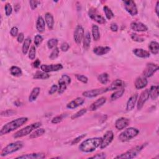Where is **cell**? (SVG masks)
Instances as JSON below:
<instances>
[{
	"instance_id": "6da1fadb",
	"label": "cell",
	"mask_w": 159,
	"mask_h": 159,
	"mask_svg": "<svg viewBox=\"0 0 159 159\" xmlns=\"http://www.w3.org/2000/svg\"><path fill=\"white\" fill-rule=\"evenodd\" d=\"M101 138H95L88 139L83 141L79 146V149L81 152L90 153L95 151L101 143Z\"/></svg>"
},
{
	"instance_id": "7a4b0ae2",
	"label": "cell",
	"mask_w": 159,
	"mask_h": 159,
	"mask_svg": "<svg viewBox=\"0 0 159 159\" xmlns=\"http://www.w3.org/2000/svg\"><path fill=\"white\" fill-rule=\"evenodd\" d=\"M27 120H28V118L25 117L18 118L12 120V121L7 123L3 126L1 130H0V135H3L7 134L13 130H15L16 129L20 128L21 126L26 124Z\"/></svg>"
},
{
	"instance_id": "3957f363",
	"label": "cell",
	"mask_w": 159,
	"mask_h": 159,
	"mask_svg": "<svg viewBox=\"0 0 159 159\" xmlns=\"http://www.w3.org/2000/svg\"><path fill=\"white\" fill-rule=\"evenodd\" d=\"M23 145L24 144L22 141H16L11 143L3 148V149L1 152V156L4 157L15 152H17L21 150L23 147Z\"/></svg>"
},
{
	"instance_id": "277c9868",
	"label": "cell",
	"mask_w": 159,
	"mask_h": 159,
	"mask_svg": "<svg viewBox=\"0 0 159 159\" xmlns=\"http://www.w3.org/2000/svg\"><path fill=\"white\" fill-rule=\"evenodd\" d=\"M41 125H42L41 123H36L29 125H27L26 127L18 130V132H16L14 134L13 137L15 139H18L20 138H23V137L26 136L28 134H31L32 131L34 129H38L39 127H41Z\"/></svg>"
},
{
	"instance_id": "5b68a950",
	"label": "cell",
	"mask_w": 159,
	"mask_h": 159,
	"mask_svg": "<svg viewBox=\"0 0 159 159\" xmlns=\"http://www.w3.org/2000/svg\"><path fill=\"white\" fill-rule=\"evenodd\" d=\"M139 133V129L134 128H129L124 130L122 133H120L118 137V139L121 142H127L135 138Z\"/></svg>"
},
{
	"instance_id": "8992f818",
	"label": "cell",
	"mask_w": 159,
	"mask_h": 159,
	"mask_svg": "<svg viewBox=\"0 0 159 159\" xmlns=\"http://www.w3.org/2000/svg\"><path fill=\"white\" fill-rule=\"evenodd\" d=\"M146 144H144L136 146L133 149H131L125 153H122V154L119 155L116 157V158H128L130 159L135 157L139 153L141 152V150L145 147Z\"/></svg>"
},
{
	"instance_id": "52a82bcc",
	"label": "cell",
	"mask_w": 159,
	"mask_h": 159,
	"mask_svg": "<svg viewBox=\"0 0 159 159\" xmlns=\"http://www.w3.org/2000/svg\"><path fill=\"white\" fill-rule=\"evenodd\" d=\"M71 83V78L70 76L67 75H63L62 77L58 81L59 88L58 89V93L59 95H61L66 90L67 87Z\"/></svg>"
},
{
	"instance_id": "ba28073f",
	"label": "cell",
	"mask_w": 159,
	"mask_h": 159,
	"mask_svg": "<svg viewBox=\"0 0 159 159\" xmlns=\"http://www.w3.org/2000/svg\"><path fill=\"white\" fill-rule=\"evenodd\" d=\"M88 15L91 19L96 21L98 24H104L106 23V19L98 13L96 9L95 8H91L90 9Z\"/></svg>"
},
{
	"instance_id": "9c48e42d",
	"label": "cell",
	"mask_w": 159,
	"mask_h": 159,
	"mask_svg": "<svg viewBox=\"0 0 159 159\" xmlns=\"http://www.w3.org/2000/svg\"><path fill=\"white\" fill-rule=\"evenodd\" d=\"M124 6L125 9L131 15V16H135L138 14V11L137 8L136 4L134 1L129 0V1H124Z\"/></svg>"
},
{
	"instance_id": "30bf717a",
	"label": "cell",
	"mask_w": 159,
	"mask_h": 159,
	"mask_svg": "<svg viewBox=\"0 0 159 159\" xmlns=\"http://www.w3.org/2000/svg\"><path fill=\"white\" fill-rule=\"evenodd\" d=\"M114 139V134L113 131L111 130H108L104 135L103 138H102L101 143L100 145L101 149H103L107 147L109 144H110L113 140Z\"/></svg>"
},
{
	"instance_id": "8fae6325",
	"label": "cell",
	"mask_w": 159,
	"mask_h": 159,
	"mask_svg": "<svg viewBox=\"0 0 159 159\" xmlns=\"http://www.w3.org/2000/svg\"><path fill=\"white\" fill-rule=\"evenodd\" d=\"M107 92L106 88H101L93 89L91 90H88L83 93V96L86 98H94L98 96Z\"/></svg>"
},
{
	"instance_id": "7c38bea8",
	"label": "cell",
	"mask_w": 159,
	"mask_h": 159,
	"mask_svg": "<svg viewBox=\"0 0 159 159\" xmlns=\"http://www.w3.org/2000/svg\"><path fill=\"white\" fill-rule=\"evenodd\" d=\"M158 70V65L157 64L149 63L147 64V66L144 71L143 75L145 78H149L152 76Z\"/></svg>"
},
{
	"instance_id": "4fadbf2b",
	"label": "cell",
	"mask_w": 159,
	"mask_h": 159,
	"mask_svg": "<svg viewBox=\"0 0 159 159\" xmlns=\"http://www.w3.org/2000/svg\"><path fill=\"white\" fill-rule=\"evenodd\" d=\"M63 68L62 64H52V65H41V69L42 72L49 73L52 72H57Z\"/></svg>"
},
{
	"instance_id": "5bb4252c",
	"label": "cell",
	"mask_w": 159,
	"mask_h": 159,
	"mask_svg": "<svg viewBox=\"0 0 159 159\" xmlns=\"http://www.w3.org/2000/svg\"><path fill=\"white\" fill-rule=\"evenodd\" d=\"M84 37V29L81 26H77L74 32V41L77 44H80L83 38Z\"/></svg>"
},
{
	"instance_id": "9a60e30c",
	"label": "cell",
	"mask_w": 159,
	"mask_h": 159,
	"mask_svg": "<svg viewBox=\"0 0 159 159\" xmlns=\"http://www.w3.org/2000/svg\"><path fill=\"white\" fill-rule=\"evenodd\" d=\"M149 98V89H146L144 91H142L140 94L139 100L138 102V105H137V108L138 110H140L144 106L145 103L148 100Z\"/></svg>"
},
{
	"instance_id": "2e32d148",
	"label": "cell",
	"mask_w": 159,
	"mask_h": 159,
	"mask_svg": "<svg viewBox=\"0 0 159 159\" xmlns=\"http://www.w3.org/2000/svg\"><path fill=\"white\" fill-rule=\"evenodd\" d=\"M129 124V120L125 118H120L115 123V127L118 130H123Z\"/></svg>"
},
{
	"instance_id": "e0dca14e",
	"label": "cell",
	"mask_w": 159,
	"mask_h": 159,
	"mask_svg": "<svg viewBox=\"0 0 159 159\" xmlns=\"http://www.w3.org/2000/svg\"><path fill=\"white\" fill-rule=\"evenodd\" d=\"M130 28L137 32H145L148 30V27L140 22H133L130 24Z\"/></svg>"
},
{
	"instance_id": "ac0fdd59",
	"label": "cell",
	"mask_w": 159,
	"mask_h": 159,
	"mask_svg": "<svg viewBox=\"0 0 159 159\" xmlns=\"http://www.w3.org/2000/svg\"><path fill=\"white\" fill-rule=\"evenodd\" d=\"M106 102V98L105 97H101L99 99H98L94 103H93L91 106H90V111H96V109L100 108L103 105H105Z\"/></svg>"
},
{
	"instance_id": "d6986e66",
	"label": "cell",
	"mask_w": 159,
	"mask_h": 159,
	"mask_svg": "<svg viewBox=\"0 0 159 159\" xmlns=\"http://www.w3.org/2000/svg\"><path fill=\"white\" fill-rule=\"evenodd\" d=\"M124 86V82L120 79H117L112 82V83L108 87H106L107 92L109 91H113L119 90Z\"/></svg>"
},
{
	"instance_id": "ffe728a7",
	"label": "cell",
	"mask_w": 159,
	"mask_h": 159,
	"mask_svg": "<svg viewBox=\"0 0 159 159\" xmlns=\"http://www.w3.org/2000/svg\"><path fill=\"white\" fill-rule=\"evenodd\" d=\"M85 103V100L82 98H77L76 99L70 101L69 103L67 105V108L70 109H75L77 107L83 105Z\"/></svg>"
},
{
	"instance_id": "44dd1931",
	"label": "cell",
	"mask_w": 159,
	"mask_h": 159,
	"mask_svg": "<svg viewBox=\"0 0 159 159\" xmlns=\"http://www.w3.org/2000/svg\"><path fill=\"white\" fill-rule=\"evenodd\" d=\"M46 157V155L43 153H29V154L23 155L18 157L16 158H23V159H42Z\"/></svg>"
},
{
	"instance_id": "7402d4cb",
	"label": "cell",
	"mask_w": 159,
	"mask_h": 159,
	"mask_svg": "<svg viewBox=\"0 0 159 159\" xmlns=\"http://www.w3.org/2000/svg\"><path fill=\"white\" fill-rule=\"evenodd\" d=\"M148 81L145 77H138L135 81V86L137 89L140 90L144 88L147 85Z\"/></svg>"
},
{
	"instance_id": "603a6c76",
	"label": "cell",
	"mask_w": 159,
	"mask_h": 159,
	"mask_svg": "<svg viewBox=\"0 0 159 159\" xmlns=\"http://www.w3.org/2000/svg\"><path fill=\"white\" fill-rule=\"evenodd\" d=\"M138 94H134L133 96H130V98H129L127 103V105H126V110L128 111L133 110L134 108L137 100H138Z\"/></svg>"
},
{
	"instance_id": "cb8c5ba5",
	"label": "cell",
	"mask_w": 159,
	"mask_h": 159,
	"mask_svg": "<svg viewBox=\"0 0 159 159\" xmlns=\"http://www.w3.org/2000/svg\"><path fill=\"white\" fill-rule=\"evenodd\" d=\"M133 53L137 57L143 58H149L150 56V54L149 52L145 51L142 48H135L133 50Z\"/></svg>"
},
{
	"instance_id": "d4e9b609",
	"label": "cell",
	"mask_w": 159,
	"mask_h": 159,
	"mask_svg": "<svg viewBox=\"0 0 159 159\" xmlns=\"http://www.w3.org/2000/svg\"><path fill=\"white\" fill-rule=\"evenodd\" d=\"M111 50V48L109 47H102L98 46L93 49V52H94L97 56H103L108 53Z\"/></svg>"
},
{
	"instance_id": "484cf974",
	"label": "cell",
	"mask_w": 159,
	"mask_h": 159,
	"mask_svg": "<svg viewBox=\"0 0 159 159\" xmlns=\"http://www.w3.org/2000/svg\"><path fill=\"white\" fill-rule=\"evenodd\" d=\"M36 28L37 31L40 32V33H42V32H44L46 29V23L45 21L42 16H39V18L37 19V24H36Z\"/></svg>"
},
{
	"instance_id": "4316f807",
	"label": "cell",
	"mask_w": 159,
	"mask_h": 159,
	"mask_svg": "<svg viewBox=\"0 0 159 159\" xmlns=\"http://www.w3.org/2000/svg\"><path fill=\"white\" fill-rule=\"evenodd\" d=\"M149 97L153 100H155L158 96V86H152L149 90Z\"/></svg>"
},
{
	"instance_id": "83f0119b",
	"label": "cell",
	"mask_w": 159,
	"mask_h": 159,
	"mask_svg": "<svg viewBox=\"0 0 159 159\" xmlns=\"http://www.w3.org/2000/svg\"><path fill=\"white\" fill-rule=\"evenodd\" d=\"M45 21L49 29H52L54 25V19L51 13H47L45 15Z\"/></svg>"
},
{
	"instance_id": "f1b7e54d",
	"label": "cell",
	"mask_w": 159,
	"mask_h": 159,
	"mask_svg": "<svg viewBox=\"0 0 159 159\" xmlns=\"http://www.w3.org/2000/svg\"><path fill=\"white\" fill-rule=\"evenodd\" d=\"M40 92H41L40 88H39V87L34 88L32 90V91H31V94L29 95V102H33V101H36L37 98L40 94Z\"/></svg>"
},
{
	"instance_id": "f546056e",
	"label": "cell",
	"mask_w": 159,
	"mask_h": 159,
	"mask_svg": "<svg viewBox=\"0 0 159 159\" xmlns=\"http://www.w3.org/2000/svg\"><path fill=\"white\" fill-rule=\"evenodd\" d=\"M92 35L95 41H97L100 39V33L99 27L96 25H93L92 26Z\"/></svg>"
},
{
	"instance_id": "4dcf8cb0",
	"label": "cell",
	"mask_w": 159,
	"mask_h": 159,
	"mask_svg": "<svg viewBox=\"0 0 159 159\" xmlns=\"http://www.w3.org/2000/svg\"><path fill=\"white\" fill-rule=\"evenodd\" d=\"M45 133H46L45 129H43L42 128L34 130L33 133L31 134L29 138L31 139H36V138H39V137L42 135L43 134H44Z\"/></svg>"
},
{
	"instance_id": "1f68e13d",
	"label": "cell",
	"mask_w": 159,
	"mask_h": 159,
	"mask_svg": "<svg viewBox=\"0 0 159 159\" xmlns=\"http://www.w3.org/2000/svg\"><path fill=\"white\" fill-rule=\"evenodd\" d=\"M91 36L89 32H87L83 37V47L86 50L88 49L90 46Z\"/></svg>"
},
{
	"instance_id": "d6a6232c",
	"label": "cell",
	"mask_w": 159,
	"mask_h": 159,
	"mask_svg": "<svg viewBox=\"0 0 159 159\" xmlns=\"http://www.w3.org/2000/svg\"><path fill=\"white\" fill-rule=\"evenodd\" d=\"M149 49L150 52L154 55H157L158 53L159 48H158V43L155 41H152L149 44Z\"/></svg>"
},
{
	"instance_id": "836d02e7",
	"label": "cell",
	"mask_w": 159,
	"mask_h": 159,
	"mask_svg": "<svg viewBox=\"0 0 159 159\" xmlns=\"http://www.w3.org/2000/svg\"><path fill=\"white\" fill-rule=\"evenodd\" d=\"M98 80L103 85H106L109 82V75L107 73L100 74L98 77Z\"/></svg>"
},
{
	"instance_id": "e575fe53",
	"label": "cell",
	"mask_w": 159,
	"mask_h": 159,
	"mask_svg": "<svg viewBox=\"0 0 159 159\" xmlns=\"http://www.w3.org/2000/svg\"><path fill=\"white\" fill-rule=\"evenodd\" d=\"M31 43V39L29 37H27L24 40L23 46V48H22V51H23V53L26 55L27 52L29 51V48L30 47V45Z\"/></svg>"
},
{
	"instance_id": "d590c367",
	"label": "cell",
	"mask_w": 159,
	"mask_h": 159,
	"mask_svg": "<svg viewBox=\"0 0 159 159\" xmlns=\"http://www.w3.org/2000/svg\"><path fill=\"white\" fill-rule=\"evenodd\" d=\"M49 77H50V75H49L47 73L43 72H37L34 75L33 78L35 79L46 80V79H48Z\"/></svg>"
},
{
	"instance_id": "8d00e7d4",
	"label": "cell",
	"mask_w": 159,
	"mask_h": 159,
	"mask_svg": "<svg viewBox=\"0 0 159 159\" xmlns=\"http://www.w3.org/2000/svg\"><path fill=\"white\" fill-rule=\"evenodd\" d=\"M124 91H125V90L124 88H120L119 90L116 91V92H114L111 96V101L116 100L118 99V98L121 97L123 95Z\"/></svg>"
},
{
	"instance_id": "74e56055",
	"label": "cell",
	"mask_w": 159,
	"mask_h": 159,
	"mask_svg": "<svg viewBox=\"0 0 159 159\" xmlns=\"http://www.w3.org/2000/svg\"><path fill=\"white\" fill-rule=\"evenodd\" d=\"M10 73L12 75L15 76H19L22 75V70L21 69L16 66H13L10 68Z\"/></svg>"
},
{
	"instance_id": "f35d334b",
	"label": "cell",
	"mask_w": 159,
	"mask_h": 159,
	"mask_svg": "<svg viewBox=\"0 0 159 159\" xmlns=\"http://www.w3.org/2000/svg\"><path fill=\"white\" fill-rule=\"evenodd\" d=\"M103 9H104V12H105V13L106 17V18L108 19H109V20L111 19L114 16V14L113 13L111 9L109 8V7H108L107 6H104Z\"/></svg>"
},
{
	"instance_id": "ab89813d",
	"label": "cell",
	"mask_w": 159,
	"mask_h": 159,
	"mask_svg": "<svg viewBox=\"0 0 159 159\" xmlns=\"http://www.w3.org/2000/svg\"><path fill=\"white\" fill-rule=\"evenodd\" d=\"M58 44V40L57 39H51L47 41V46L49 49H52L56 47Z\"/></svg>"
},
{
	"instance_id": "60d3db41",
	"label": "cell",
	"mask_w": 159,
	"mask_h": 159,
	"mask_svg": "<svg viewBox=\"0 0 159 159\" xmlns=\"http://www.w3.org/2000/svg\"><path fill=\"white\" fill-rule=\"evenodd\" d=\"M86 111H87V110H86V108L81 109V110H80L77 113H76L75 114L72 115V116L71 117V118H72V119H75L76 118H78L82 116H83V115L86 113Z\"/></svg>"
},
{
	"instance_id": "b9f144b4",
	"label": "cell",
	"mask_w": 159,
	"mask_h": 159,
	"mask_svg": "<svg viewBox=\"0 0 159 159\" xmlns=\"http://www.w3.org/2000/svg\"><path fill=\"white\" fill-rule=\"evenodd\" d=\"M17 113L16 111L12 110V109H8V110L6 111H3L1 113V116H14V115H16V114Z\"/></svg>"
},
{
	"instance_id": "7bdbcfd3",
	"label": "cell",
	"mask_w": 159,
	"mask_h": 159,
	"mask_svg": "<svg viewBox=\"0 0 159 159\" xmlns=\"http://www.w3.org/2000/svg\"><path fill=\"white\" fill-rule=\"evenodd\" d=\"M58 55H59V48L58 47H56L51 53L49 58L51 60H54L58 57Z\"/></svg>"
},
{
	"instance_id": "ee69618b",
	"label": "cell",
	"mask_w": 159,
	"mask_h": 159,
	"mask_svg": "<svg viewBox=\"0 0 159 159\" xmlns=\"http://www.w3.org/2000/svg\"><path fill=\"white\" fill-rule=\"evenodd\" d=\"M36 47L34 46H32L31 47L29 52V58L31 60H34L36 57Z\"/></svg>"
},
{
	"instance_id": "f6af8a7d",
	"label": "cell",
	"mask_w": 159,
	"mask_h": 159,
	"mask_svg": "<svg viewBox=\"0 0 159 159\" xmlns=\"http://www.w3.org/2000/svg\"><path fill=\"white\" fill-rule=\"evenodd\" d=\"M75 76H76V79H77L78 81L82 82V83H87L88 81V78L85 75L76 74L75 75Z\"/></svg>"
},
{
	"instance_id": "bcb514c9",
	"label": "cell",
	"mask_w": 159,
	"mask_h": 159,
	"mask_svg": "<svg viewBox=\"0 0 159 159\" xmlns=\"http://www.w3.org/2000/svg\"><path fill=\"white\" fill-rule=\"evenodd\" d=\"M4 8H5V13H6V15L7 16H9L11 14H12L13 8L9 3L6 4Z\"/></svg>"
},
{
	"instance_id": "7dc6e473",
	"label": "cell",
	"mask_w": 159,
	"mask_h": 159,
	"mask_svg": "<svg viewBox=\"0 0 159 159\" xmlns=\"http://www.w3.org/2000/svg\"><path fill=\"white\" fill-rule=\"evenodd\" d=\"M43 41V38L41 35H36L34 38V43L36 47L39 46Z\"/></svg>"
},
{
	"instance_id": "c3c4849f",
	"label": "cell",
	"mask_w": 159,
	"mask_h": 159,
	"mask_svg": "<svg viewBox=\"0 0 159 159\" xmlns=\"http://www.w3.org/2000/svg\"><path fill=\"white\" fill-rule=\"evenodd\" d=\"M131 38H132V39L135 42H142L144 41V39L143 38L139 36L138 34H131Z\"/></svg>"
},
{
	"instance_id": "681fc988",
	"label": "cell",
	"mask_w": 159,
	"mask_h": 159,
	"mask_svg": "<svg viewBox=\"0 0 159 159\" xmlns=\"http://www.w3.org/2000/svg\"><path fill=\"white\" fill-rule=\"evenodd\" d=\"M86 135V134H82V135L77 137V138L73 140V141L72 142V145H75V144H78L80 140H81L83 138H85Z\"/></svg>"
},
{
	"instance_id": "f907efd6",
	"label": "cell",
	"mask_w": 159,
	"mask_h": 159,
	"mask_svg": "<svg viewBox=\"0 0 159 159\" xmlns=\"http://www.w3.org/2000/svg\"><path fill=\"white\" fill-rule=\"evenodd\" d=\"M63 120V116L62 115H61V116H56L53 118L52 119V123L53 124H58L62 122V120Z\"/></svg>"
},
{
	"instance_id": "816d5d0a",
	"label": "cell",
	"mask_w": 159,
	"mask_h": 159,
	"mask_svg": "<svg viewBox=\"0 0 159 159\" xmlns=\"http://www.w3.org/2000/svg\"><path fill=\"white\" fill-rule=\"evenodd\" d=\"M10 34L13 37H16L17 36L18 34V29L17 27H12V29H11V31H10Z\"/></svg>"
},
{
	"instance_id": "f5cc1de1",
	"label": "cell",
	"mask_w": 159,
	"mask_h": 159,
	"mask_svg": "<svg viewBox=\"0 0 159 159\" xmlns=\"http://www.w3.org/2000/svg\"><path fill=\"white\" fill-rule=\"evenodd\" d=\"M69 44L67 42H63L60 47V49H61L62 51L63 52H67L69 49Z\"/></svg>"
},
{
	"instance_id": "db71d44e",
	"label": "cell",
	"mask_w": 159,
	"mask_h": 159,
	"mask_svg": "<svg viewBox=\"0 0 159 159\" xmlns=\"http://www.w3.org/2000/svg\"><path fill=\"white\" fill-rule=\"evenodd\" d=\"M57 91H58V86L56 85H53L51 86L50 90L48 91L49 95H53V93H56Z\"/></svg>"
},
{
	"instance_id": "11a10c76",
	"label": "cell",
	"mask_w": 159,
	"mask_h": 159,
	"mask_svg": "<svg viewBox=\"0 0 159 159\" xmlns=\"http://www.w3.org/2000/svg\"><path fill=\"white\" fill-rule=\"evenodd\" d=\"M106 157V155L104 153H98L96 155L90 157L91 158H98V159H104Z\"/></svg>"
},
{
	"instance_id": "9f6ffc18",
	"label": "cell",
	"mask_w": 159,
	"mask_h": 159,
	"mask_svg": "<svg viewBox=\"0 0 159 159\" xmlns=\"http://www.w3.org/2000/svg\"><path fill=\"white\" fill-rule=\"evenodd\" d=\"M29 3H30V6L31 7V9L32 10L35 9L37 6L38 4H39V1H29Z\"/></svg>"
},
{
	"instance_id": "6f0895ef",
	"label": "cell",
	"mask_w": 159,
	"mask_h": 159,
	"mask_svg": "<svg viewBox=\"0 0 159 159\" xmlns=\"http://www.w3.org/2000/svg\"><path fill=\"white\" fill-rule=\"evenodd\" d=\"M17 40H18V42L19 43L23 42L24 41V34L22 33V32H21V33L19 34L18 36Z\"/></svg>"
},
{
	"instance_id": "680465c9",
	"label": "cell",
	"mask_w": 159,
	"mask_h": 159,
	"mask_svg": "<svg viewBox=\"0 0 159 159\" xmlns=\"http://www.w3.org/2000/svg\"><path fill=\"white\" fill-rule=\"evenodd\" d=\"M110 29L113 32H116L118 30V26L116 23H113L110 26Z\"/></svg>"
},
{
	"instance_id": "91938a15",
	"label": "cell",
	"mask_w": 159,
	"mask_h": 159,
	"mask_svg": "<svg viewBox=\"0 0 159 159\" xmlns=\"http://www.w3.org/2000/svg\"><path fill=\"white\" fill-rule=\"evenodd\" d=\"M41 65V61L39 59H37L35 60V62L33 63V66L35 68H39Z\"/></svg>"
},
{
	"instance_id": "94428289",
	"label": "cell",
	"mask_w": 159,
	"mask_h": 159,
	"mask_svg": "<svg viewBox=\"0 0 159 159\" xmlns=\"http://www.w3.org/2000/svg\"><path fill=\"white\" fill-rule=\"evenodd\" d=\"M158 9H159V1H157L155 6V12L157 16H158Z\"/></svg>"
}]
</instances>
